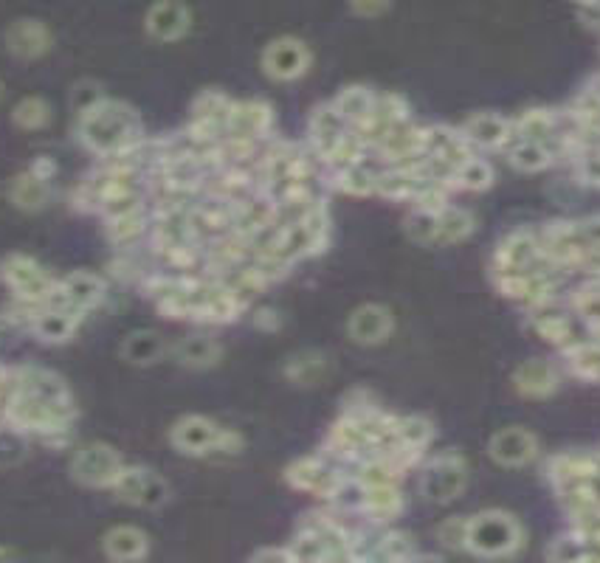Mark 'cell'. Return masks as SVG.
I'll return each mask as SVG.
<instances>
[{
  "label": "cell",
  "instance_id": "10",
  "mask_svg": "<svg viewBox=\"0 0 600 563\" xmlns=\"http://www.w3.org/2000/svg\"><path fill=\"white\" fill-rule=\"evenodd\" d=\"M491 459H496L505 468H524L539 457V440L527 428H502L488 442Z\"/></svg>",
  "mask_w": 600,
  "mask_h": 563
},
{
  "label": "cell",
  "instance_id": "35",
  "mask_svg": "<svg viewBox=\"0 0 600 563\" xmlns=\"http://www.w3.org/2000/svg\"><path fill=\"white\" fill-rule=\"evenodd\" d=\"M105 99V93H102V88L96 85V82H79L77 88H74V93H71V105H74V110H77V116H82V113H88L91 107H96L99 102Z\"/></svg>",
  "mask_w": 600,
  "mask_h": 563
},
{
  "label": "cell",
  "instance_id": "26",
  "mask_svg": "<svg viewBox=\"0 0 600 563\" xmlns=\"http://www.w3.org/2000/svg\"><path fill=\"white\" fill-rule=\"evenodd\" d=\"M15 383L20 392H31L40 397H54V400H68V389L65 383L51 375L46 369H34V366H23L15 369Z\"/></svg>",
  "mask_w": 600,
  "mask_h": 563
},
{
  "label": "cell",
  "instance_id": "11",
  "mask_svg": "<svg viewBox=\"0 0 600 563\" xmlns=\"http://www.w3.org/2000/svg\"><path fill=\"white\" fill-rule=\"evenodd\" d=\"M274 124V110L260 99L251 102H234L229 113V124H226V138H251V141H262L271 133Z\"/></svg>",
  "mask_w": 600,
  "mask_h": 563
},
{
  "label": "cell",
  "instance_id": "8",
  "mask_svg": "<svg viewBox=\"0 0 600 563\" xmlns=\"http://www.w3.org/2000/svg\"><path fill=\"white\" fill-rule=\"evenodd\" d=\"M310 68V48L296 37H279L262 51V71L277 82L305 77Z\"/></svg>",
  "mask_w": 600,
  "mask_h": 563
},
{
  "label": "cell",
  "instance_id": "24",
  "mask_svg": "<svg viewBox=\"0 0 600 563\" xmlns=\"http://www.w3.org/2000/svg\"><path fill=\"white\" fill-rule=\"evenodd\" d=\"M375 96H378V93H372L370 88L355 85V88H344V91L336 96L333 107L339 110V116L347 122V127H358V124H364L372 116Z\"/></svg>",
  "mask_w": 600,
  "mask_h": 563
},
{
  "label": "cell",
  "instance_id": "42",
  "mask_svg": "<svg viewBox=\"0 0 600 563\" xmlns=\"http://www.w3.org/2000/svg\"><path fill=\"white\" fill-rule=\"evenodd\" d=\"M3 375H6V372H3V369H0V381H3Z\"/></svg>",
  "mask_w": 600,
  "mask_h": 563
},
{
  "label": "cell",
  "instance_id": "25",
  "mask_svg": "<svg viewBox=\"0 0 600 563\" xmlns=\"http://www.w3.org/2000/svg\"><path fill=\"white\" fill-rule=\"evenodd\" d=\"M164 350H167V344H164L161 335L153 333V330H136V333H130L124 338L122 358L136 366H147L155 364L164 355Z\"/></svg>",
  "mask_w": 600,
  "mask_h": 563
},
{
  "label": "cell",
  "instance_id": "6",
  "mask_svg": "<svg viewBox=\"0 0 600 563\" xmlns=\"http://www.w3.org/2000/svg\"><path fill=\"white\" fill-rule=\"evenodd\" d=\"M122 468V454L105 442H88L71 459V476L85 487H113Z\"/></svg>",
  "mask_w": 600,
  "mask_h": 563
},
{
  "label": "cell",
  "instance_id": "20",
  "mask_svg": "<svg viewBox=\"0 0 600 563\" xmlns=\"http://www.w3.org/2000/svg\"><path fill=\"white\" fill-rule=\"evenodd\" d=\"M493 183V169L488 161H482L477 155L462 158L460 164H454L446 178L448 192H482Z\"/></svg>",
  "mask_w": 600,
  "mask_h": 563
},
{
  "label": "cell",
  "instance_id": "17",
  "mask_svg": "<svg viewBox=\"0 0 600 563\" xmlns=\"http://www.w3.org/2000/svg\"><path fill=\"white\" fill-rule=\"evenodd\" d=\"M60 290L65 302L82 313L93 310L105 299V282H102V276L91 274V271H77V274L60 279Z\"/></svg>",
  "mask_w": 600,
  "mask_h": 563
},
{
  "label": "cell",
  "instance_id": "40",
  "mask_svg": "<svg viewBox=\"0 0 600 563\" xmlns=\"http://www.w3.org/2000/svg\"><path fill=\"white\" fill-rule=\"evenodd\" d=\"M12 555H15L12 549H0V558H12Z\"/></svg>",
  "mask_w": 600,
  "mask_h": 563
},
{
  "label": "cell",
  "instance_id": "31",
  "mask_svg": "<svg viewBox=\"0 0 600 563\" xmlns=\"http://www.w3.org/2000/svg\"><path fill=\"white\" fill-rule=\"evenodd\" d=\"M12 200H15L17 209H26V212H37L48 203V181L37 178L34 172L20 175L12 183Z\"/></svg>",
  "mask_w": 600,
  "mask_h": 563
},
{
  "label": "cell",
  "instance_id": "2",
  "mask_svg": "<svg viewBox=\"0 0 600 563\" xmlns=\"http://www.w3.org/2000/svg\"><path fill=\"white\" fill-rule=\"evenodd\" d=\"M519 547H522V527L508 513L488 510V513L468 518L465 549L485 555V558H505Z\"/></svg>",
  "mask_w": 600,
  "mask_h": 563
},
{
  "label": "cell",
  "instance_id": "4",
  "mask_svg": "<svg viewBox=\"0 0 600 563\" xmlns=\"http://www.w3.org/2000/svg\"><path fill=\"white\" fill-rule=\"evenodd\" d=\"M0 276L12 288L17 302H26V305L40 307V310L46 307L48 299L60 288V279H54L40 262L23 257V254H12V257L3 259Z\"/></svg>",
  "mask_w": 600,
  "mask_h": 563
},
{
  "label": "cell",
  "instance_id": "15",
  "mask_svg": "<svg viewBox=\"0 0 600 563\" xmlns=\"http://www.w3.org/2000/svg\"><path fill=\"white\" fill-rule=\"evenodd\" d=\"M82 319H85V313L77 310V307H43L31 319V330L43 341L60 344V341H68L71 335L77 333Z\"/></svg>",
  "mask_w": 600,
  "mask_h": 563
},
{
  "label": "cell",
  "instance_id": "27",
  "mask_svg": "<svg viewBox=\"0 0 600 563\" xmlns=\"http://www.w3.org/2000/svg\"><path fill=\"white\" fill-rule=\"evenodd\" d=\"M474 231H477V220H474V214H468L465 209L448 206V209L437 214V245L462 243Z\"/></svg>",
  "mask_w": 600,
  "mask_h": 563
},
{
  "label": "cell",
  "instance_id": "32",
  "mask_svg": "<svg viewBox=\"0 0 600 563\" xmlns=\"http://www.w3.org/2000/svg\"><path fill=\"white\" fill-rule=\"evenodd\" d=\"M12 122L17 127H23V130H43L51 122V107L40 96H26V99H20L15 105Z\"/></svg>",
  "mask_w": 600,
  "mask_h": 563
},
{
  "label": "cell",
  "instance_id": "43",
  "mask_svg": "<svg viewBox=\"0 0 600 563\" xmlns=\"http://www.w3.org/2000/svg\"><path fill=\"white\" fill-rule=\"evenodd\" d=\"M0 96H3V85H0Z\"/></svg>",
  "mask_w": 600,
  "mask_h": 563
},
{
  "label": "cell",
  "instance_id": "1",
  "mask_svg": "<svg viewBox=\"0 0 600 563\" xmlns=\"http://www.w3.org/2000/svg\"><path fill=\"white\" fill-rule=\"evenodd\" d=\"M79 138L91 153L105 158L127 153L141 141L139 113L124 102L102 99L99 105L79 116Z\"/></svg>",
  "mask_w": 600,
  "mask_h": 563
},
{
  "label": "cell",
  "instance_id": "23",
  "mask_svg": "<svg viewBox=\"0 0 600 563\" xmlns=\"http://www.w3.org/2000/svg\"><path fill=\"white\" fill-rule=\"evenodd\" d=\"M223 355V347L217 344L212 335H186L175 344V358L178 364L192 366V369H206L215 366Z\"/></svg>",
  "mask_w": 600,
  "mask_h": 563
},
{
  "label": "cell",
  "instance_id": "7",
  "mask_svg": "<svg viewBox=\"0 0 600 563\" xmlns=\"http://www.w3.org/2000/svg\"><path fill=\"white\" fill-rule=\"evenodd\" d=\"M110 490L116 493L119 502L144 507V510H155L170 499V485L158 473L139 468V465H124Z\"/></svg>",
  "mask_w": 600,
  "mask_h": 563
},
{
  "label": "cell",
  "instance_id": "33",
  "mask_svg": "<svg viewBox=\"0 0 600 563\" xmlns=\"http://www.w3.org/2000/svg\"><path fill=\"white\" fill-rule=\"evenodd\" d=\"M406 234L423 245H437V214L412 212L406 217Z\"/></svg>",
  "mask_w": 600,
  "mask_h": 563
},
{
  "label": "cell",
  "instance_id": "30",
  "mask_svg": "<svg viewBox=\"0 0 600 563\" xmlns=\"http://www.w3.org/2000/svg\"><path fill=\"white\" fill-rule=\"evenodd\" d=\"M285 375L299 386H313L327 375V358L322 352H299L293 355L288 366H285Z\"/></svg>",
  "mask_w": 600,
  "mask_h": 563
},
{
  "label": "cell",
  "instance_id": "22",
  "mask_svg": "<svg viewBox=\"0 0 600 563\" xmlns=\"http://www.w3.org/2000/svg\"><path fill=\"white\" fill-rule=\"evenodd\" d=\"M505 155H508L510 167L522 169V172H541L555 164L553 150L547 147V141H539V138H513Z\"/></svg>",
  "mask_w": 600,
  "mask_h": 563
},
{
  "label": "cell",
  "instance_id": "14",
  "mask_svg": "<svg viewBox=\"0 0 600 563\" xmlns=\"http://www.w3.org/2000/svg\"><path fill=\"white\" fill-rule=\"evenodd\" d=\"M6 48L20 60H37L51 51V31L40 20H15L6 29Z\"/></svg>",
  "mask_w": 600,
  "mask_h": 563
},
{
  "label": "cell",
  "instance_id": "41",
  "mask_svg": "<svg viewBox=\"0 0 600 563\" xmlns=\"http://www.w3.org/2000/svg\"><path fill=\"white\" fill-rule=\"evenodd\" d=\"M572 3H578V6H589V3H595V0H572Z\"/></svg>",
  "mask_w": 600,
  "mask_h": 563
},
{
  "label": "cell",
  "instance_id": "5",
  "mask_svg": "<svg viewBox=\"0 0 600 563\" xmlns=\"http://www.w3.org/2000/svg\"><path fill=\"white\" fill-rule=\"evenodd\" d=\"M465 485H468V465L460 454L431 457L420 476V490L434 504H448L460 499Z\"/></svg>",
  "mask_w": 600,
  "mask_h": 563
},
{
  "label": "cell",
  "instance_id": "19",
  "mask_svg": "<svg viewBox=\"0 0 600 563\" xmlns=\"http://www.w3.org/2000/svg\"><path fill=\"white\" fill-rule=\"evenodd\" d=\"M513 381H516V389H519L524 397H547L558 389L561 375H558V369H555L553 364H547V361H527V364H522L516 369Z\"/></svg>",
  "mask_w": 600,
  "mask_h": 563
},
{
  "label": "cell",
  "instance_id": "29",
  "mask_svg": "<svg viewBox=\"0 0 600 563\" xmlns=\"http://www.w3.org/2000/svg\"><path fill=\"white\" fill-rule=\"evenodd\" d=\"M150 223H153V217L147 214V206L136 209V212L119 214V217H110L108 220V237L116 245H133L139 237L147 234Z\"/></svg>",
  "mask_w": 600,
  "mask_h": 563
},
{
  "label": "cell",
  "instance_id": "16",
  "mask_svg": "<svg viewBox=\"0 0 600 563\" xmlns=\"http://www.w3.org/2000/svg\"><path fill=\"white\" fill-rule=\"evenodd\" d=\"M350 127L347 122L339 116V110L333 105H322L313 110V116H310V144H313V153L316 158H322L330 153L336 144L341 141V136L347 133Z\"/></svg>",
  "mask_w": 600,
  "mask_h": 563
},
{
  "label": "cell",
  "instance_id": "3",
  "mask_svg": "<svg viewBox=\"0 0 600 563\" xmlns=\"http://www.w3.org/2000/svg\"><path fill=\"white\" fill-rule=\"evenodd\" d=\"M172 445L181 454L192 457H206V454H237L243 448V437L234 434L229 428H220L215 420L189 414L184 420H178L170 434Z\"/></svg>",
  "mask_w": 600,
  "mask_h": 563
},
{
  "label": "cell",
  "instance_id": "38",
  "mask_svg": "<svg viewBox=\"0 0 600 563\" xmlns=\"http://www.w3.org/2000/svg\"><path fill=\"white\" fill-rule=\"evenodd\" d=\"M254 324H257L260 330H277V327H279V313H277V310H271V307H265V310H257V316H254Z\"/></svg>",
  "mask_w": 600,
  "mask_h": 563
},
{
  "label": "cell",
  "instance_id": "28",
  "mask_svg": "<svg viewBox=\"0 0 600 563\" xmlns=\"http://www.w3.org/2000/svg\"><path fill=\"white\" fill-rule=\"evenodd\" d=\"M375 178H378V169H372L367 161L353 164V167L333 169V186L347 192V195H355V198L375 195Z\"/></svg>",
  "mask_w": 600,
  "mask_h": 563
},
{
  "label": "cell",
  "instance_id": "36",
  "mask_svg": "<svg viewBox=\"0 0 600 563\" xmlns=\"http://www.w3.org/2000/svg\"><path fill=\"white\" fill-rule=\"evenodd\" d=\"M389 3H392V0H350L353 12L361 17L384 15L386 9H389Z\"/></svg>",
  "mask_w": 600,
  "mask_h": 563
},
{
  "label": "cell",
  "instance_id": "13",
  "mask_svg": "<svg viewBox=\"0 0 600 563\" xmlns=\"http://www.w3.org/2000/svg\"><path fill=\"white\" fill-rule=\"evenodd\" d=\"M192 26V15L181 0H158L147 12V34L158 43L181 40Z\"/></svg>",
  "mask_w": 600,
  "mask_h": 563
},
{
  "label": "cell",
  "instance_id": "39",
  "mask_svg": "<svg viewBox=\"0 0 600 563\" xmlns=\"http://www.w3.org/2000/svg\"><path fill=\"white\" fill-rule=\"evenodd\" d=\"M29 172H34V175H37V178H43V181H51V178H54V172H57V167H54V161H51V158L43 155V158H37V161L31 164Z\"/></svg>",
  "mask_w": 600,
  "mask_h": 563
},
{
  "label": "cell",
  "instance_id": "18",
  "mask_svg": "<svg viewBox=\"0 0 600 563\" xmlns=\"http://www.w3.org/2000/svg\"><path fill=\"white\" fill-rule=\"evenodd\" d=\"M403 510V496H400L398 485H375V487H364V496H361V504H358V513L370 518L372 524H386L392 518L400 516Z\"/></svg>",
  "mask_w": 600,
  "mask_h": 563
},
{
  "label": "cell",
  "instance_id": "12",
  "mask_svg": "<svg viewBox=\"0 0 600 563\" xmlns=\"http://www.w3.org/2000/svg\"><path fill=\"white\" fill-rule=\"evenodd\" d=\"M392 327H395V319H392L389 307L384 305H361L347 321V333L361 347L384 344L392 335Z\"/></svg>",
  "mask_w": 600,
  "mask_h": 563
},
{
  "label": "cell",
  "instance_id": "34",
  "mask_svg": "<svg viewBox=\"0 0 600 563\" xmlns=\"http://www.w3.org/2000/svg\"><path fill=\"white\" fill-rule=\"evenodd\" d=\"M465 530H468V518H448V521H443V524L437 527V541H440L443 547L465 549Z\"/></svg>",
  "mask_w": 600,
  "mask_h": 563
},
{
  "label": "cell",
  "instance_id": "9",
  "mask_svg": "<svg viewBox=\"0 0 600 563\" xmlns=\"http://www.w3.org/2000/svg\"><path fill=\"white\" fill-rule=\"evenodd\" d=\"M465 141L474 150H508V144L513 141V119L499 116V113H477L460 127Z\"/></svg>",
  "mask_w": 600,
  "mask_h": 563
},
{
  "label": "cell",
  "instance_id": "37",
  "mask_svg": "<svg viewBox=\"0 0 600 563\" xmlns=\"http://www.w3.org/2000/svg\"><path fill=\"white\" fill-rule=\"evenodd\" d=\"M251 558H254V561H296V558H293V552H291V547L285 549H260V552H254V555H251Z\"/></svg>",
  "mask_w": 600,
  "mask_h": 563
},
{
  "label": "cell",
  "instance_id": "21",
  "mask_svg": "<svg viewBox=\"0 0 600 563\" xmlns=\"http://www.w3.org/2000/svg\"><path fill=\"white\" fill-rule=\"evenodd\" d=\"M102 547L108 552V558L113 561H141L150 549V538L141 533L139 527H130V524H122V527H113Z\"/></svg>",
  "mask_w": 600,
  "mask_h": 563
}]
</instances>
